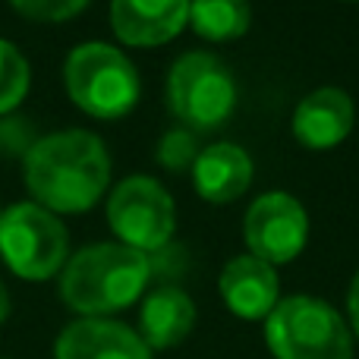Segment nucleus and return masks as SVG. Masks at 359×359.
I'll return each instance as SVG.
<instances>
[{
  "label": "nucleus",
  "instance_id": "obj_3",
  "mask_svg": "<svg viewBox=\"0 0 359 359\" xmlns=\"http://www.w3.org/2000/svg\"><path fill=\"white\" fill-rule=\"evenodd\" d=\"M67 95L79 111L98 120H120L139 104L142 82L133 60L104 41H86L63 63Z\"/></svg>",
  "mask_w": 359,
  "mask_h": 359
},
{
  "label": "nucleus",
  "instance_id": "obj_1",
  "mask_svg": "<svg viewBox=\"0 0 359 359\" xmlns=\"http://www.w3.org/2000/svg\"><path fill=\"white\" fill-rule=\"evenodd\" d=\"M111 183V155L88 130H63L35 139L25 151V186L54 215L88 211Z\"/></svg>",
  "mask_w": 359,
  "mask_h": 359
},
{
  "label": "nucleus",
  "instance_id": "obj_2",
  "mask_svg": "<svg viewBox=\"0 0 359 359\" xmlns=\"http://www.w3.org/2000/svg\"><path fill=\"white\" fill-rule=\"evenodd\" d=\"M151 278L145 252L123 243H92L67 259L60 271V297L82 318H107L133 306Z\"/></svg>",
  "mask_w": 359,
  "mask_h": 359
},
{
  "label": "nucleus",
  "instance_id": "obj_8",
  "mask_svg": "<svg viewBox=\"0 0 359 359\" xmlns=\"http://www.w3.org/2000/svg\"><path fill=\"white\" fill-rule=\"evenodd\" d=\"M249 255L268 265H287L306 249L309 240V215L303 202L290 192H262L246 211L243 221Z\"/></svg>",
  "mask_w": 359,
  "mask_h": 359
},
{
  "label": "nucleus",
  "instance_id": "obj_20",
  "mask_svg": "<svg viewBox=\"0 0 359 359\" xmlns=\"http://www.w3.org/2000/svg\"><path fill=\"white\" fill-rule=\"evenodd\" d=\"M6 316H10V293H6L4 280H0V325L6 322Z\"/></svg>",
  "mask_w": 359,
  "mask_h": 359
},
{
  "label": "nucleus",
  "instance_id": "obj_13",
  "mask_svg": "<svg viewBox=\"0 0 359 359\" xmlns=\"http://www.w3.org/2000/svg\"><path fill=\"white\" fill-rule=\"evenodd\" d=\"M196 192L211 205L236 202L252 183V158L233 142H215L198 151L192 164Z\"/></svg>",
  "mask_w": 359,
  "mask_h": 359
},
{
  "label": "nucleus",
  "instance_id": "obj_4",
  "mask_svg": "<svg viewBox=\"0 0 359 359\" xmlns=\"http://www.w3.org/2000/svg\"><path fill=\"white\" fill-rule=\"evenodd\" d=\"M265 344L274 359H353V331L318 297L280 299L265 318Z\"/></svg>",
  "mask_w": 359,
  "mask_h": 359
},
{
  "label": "nucleus",
  "instance_id": "obj_6",
  "mask_svg": "<svg viewBox=\"0 0 359 359\" xmlns=\"http://www.w3.org/2000/svg\"><path fill=\"white\" fill-rule=\"evenodd\" d=\"M168 104L192 130H215L236 107V79L217 54L189 50L168 73Z\"/></svg>",
  "mask_w": 359,
  "mask_h": 359
},
{
  "label": "nucleus",
  "instance_id": "obj_11",
  "mask_svg": "<svg viewBox=\"0 0 359 359\" xmlns=\"http://www.w3.org/2000/svg\"><path fill=\"white\" fill-rule=\"evenodd\" d=\"M54 359H151V350L130 325L114 318H79L54 344Z\"/></svg>",
  "mask_w": 359,
  "mask_h": 359
},
{
  "label": "nucleus",
  "instance_id": "obj_10",
  "mask_svg": "<svg viewBox=\"0 0 359 359\" xmlns=\"http://www.w3.org/2000/svg\"><path fill=\"white\" fill-rule=\"evenodd\" d=\"M114 35L133 48H158L189 25V0H114Z\"/></svg>",
  "mask_w": 359,
  "mask_h": 359
},
{
  "label": "nucleus",
  "instance_id": "obj_21",
  "mask_svg": "<svg viewBox=\"0 0 359 359\" xmlns=\"http://www.w3.org/2000/svg\"><path fill=\"white\" fill-rule=\"evenodd\" d=\"M0 215H4V208H0Z\"/></svg>",
  "mask_w": 359,
  "mask_h": 359
},
{
  "label": "nucleus",
  "instance_id": "obj_7",
  "mask_svg": "<svg viewBox=\"0 0 359 359\" xmlns=\"http://www.w3.org/2000/svg\"><path fill=\"white\" fill-rule=\"evenodd\" d=\"M107 224L117 240L139 252L164 249L174 236L177 208L170 192L151 177H126L107 198Z\"/></svg>",
  "mask_w": 359,
  "mask_h": 359
},
{
  "label": "nucleus",
  "instance_id": "obj_14",
  "mask_svg": "<svg viewBox=\"0 0 359 359\" xmlns=\"http://www.w3.org/2000/svg\"><path fill=\"white\" fill-rule=\"evenodd\" d=\"M196 328V303L180 287H158L145 297L139 312V337L149 350H170Z\"/></svg>",
  "mask_w": 359,
  "mask_h": 359
},
{
  "label": "nucleus",
  "instance_id": "obj_15",
  "mask_svg": "<svg viewBox=\"0 0 359 359\" xmlns=\"http://www.w3.org/2000/svg\"><path fill=\"white\" fill-rule=\"evenodd\" d=\"M249 0H189V25L205 41H233L249 32Z\"/></svg>",
  "mask_w": 359,
  "mask_h": 359
},
{
  "label": "nucleus",
  "instance_id": "obj_5",
  "mask_svg": "<svg viewBox=\"0 0 359 359\" xmlns=\"http://www.w3.org/2000/svg\"><path fill=\"white\" fill-rule=\"evenodd\" d=\"M69 233L54 211L38 202H19L0 215V255L22 280H48L63 271Z\"/></svg>",
  "mask_w": 359,
  "mask_h": 359
},
{
  "label": "nucleus",
  "instance_id": "obj_19",
  "mask_svg": "<svg viewBox=\"0 0 359 359\" xmlns=\"http://www.w3.org/2000/svg\"><path fill=\"white\" fill-rule=\"evenodd\" d=\"M347 309H350V325H353V334L359 337V271L350 284V293H347Z\"/></svg>",
  "mask_w": 359,
  "mask_h": 359
},
{
  "label": "nucleus",
  "instance_id": "obj_12",
  "mask_svg": "<svg viewBox=\"0 0 359 359\" xmlns=\"http://www.w3.org/2000/svg\"><path fill=\"white\" fill-rule=\"evenodd\" d=\"M221 299L236 318L262 322L280 303V280L274 265L255 255H236L221 271Z\"/></svg>",
  "mask_w": 359,
  "mask_h": 359
},
{
  "label": "nucleus",
  "instance_id": "obj_16",
  "mask_svg": "<svg viewBox=\"0 0 359 359\" xmlns=\"http://www.w3.org/2000/svg\"><path fill=\"white\" fill-rule=\"evenodd\" d=\"M29 60L13 41L0 38V114H10L22 104L25 92H29Z\"/></svg>",
  "mask_w": 359,
  "mask_h": 359
},
{
  "label": "nucleus",
  "instance_id": "obj_18",
  "mask_svg": "<svg viewBox=\"0 0 359 359\" xmlns=\"http://www.w3.org/2000/svg\"><path fill=\"white\" fill-rule=\"evenodd\" d=\"M22 16L38 19V22H63L73 19L88 6V0H10Z\"/></svg>",
  "mask_w": 359,
  "mask_h": 359
},
{
  "label": "nucleus",
  "instance_id": "obj_17",
  "mask_svg": "<svg viewBox=\"0 0 359 359\" xmlns=\"http://www.w3.org/2000/svg\"><path fill=\"white\" fill-rule=\"evenodd\" d=\"M196 158H198V142L189 130H170V133H164L161 142H158V161L168 170H174V174L192 168Z\"/></svg>",
  "mask_w": 359,
  "mask_h": 359
},
{
  "label": "nucleus",
  "instance_id": "obj_9",
  "mask_svg": "<svg viewBox=\"0 0 359 359\" xmlns=\"http://www.w3.org/2000/svg\"><path fill=\"white\" fill-rule=\"evenodd\" d=\"M356 107L344 88L322 86L309 92L293 111V136L303 149L328 151L337 149L353 133Z\"/></svg>",
  "mask_w": 359,
  "mask_h": 359
}]
</instances>
